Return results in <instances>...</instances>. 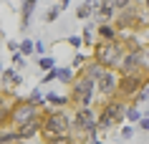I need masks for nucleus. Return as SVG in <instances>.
<instances>
[{"label":"nucleus","instance_id":"obj_1","mask_svg":"<svg viewBox=\"0 0 149 144\" xmlns=\"http://www.w3.org/2000/svg\"><path fill=\"white\" fill-rule=\"evenodd\" d=\"M126 109H129V101L126 99H109V101H101V106L96 109V127L99 131H111V129L121 127L126 121Z\"/></svg>","mask_w":149,"mask_h":144},{"label":"nucleus","instance_id":"obj_2","mask_svg":"<svg viewBox=\"0 0 149 144\" xmlns=\"http://www.w3.org/2000/svg\"><path fill=\"white\" fill-rule=\"evenodd\" d=\"M124 53H126V48H124V40L121 38H116V40H96V46L91 48V58H94L96 63H101L104 68H114V71H119Z\"/></svg>","mask_w":149,"mask_h":144},{"label":"nucleus","instance_id":"obj_3","mask_svg":"<svg viewBox=\"0 0 149 144\" xmlns=\"http://www.w3.org/2000/svg\"><path fill=\"white\" fill-rule=\"evenodd\" d=\"M71 134L79 144H86L94 134H99V127H96V109L94 106H84V109H73V116H71Z\"/></svg>","mask_w":149,"mask_h":144},{"label":"nucleus","instance_id":"obj_4","mask_svg":"<svg viewBox=\"0 0 149 144\" xmlns=\"http://www.w3.org/2000/svg\"><path fill=\"white\" fill-rule=\"evenodd\" d=\"M71 116L63 109H51L48 106L46 111H43V116H40V139H43V144L48 142V139H53V136L58 134H68L71 131Z\"/></svg>","mask_w":149,"mask_h":144},{"label":"nucleus","instance_id":"obj_5","mask_svg":"<svg viewBox=\"0 0 149 144\" xmlns=\"http://www.w3.org/2000/svg\"><path fill=\"white\" fill-rule=\"evenodd\" d=\"M68 96H71V106L73 109H84V106H94V96H96V81L76 73L73 83L68 86Z\"/></svg>","mask_w":149,"mask_h":144},{"label":"nucleus","instance_id":"obj_6","mask_svg":"<svg viewBox=\"0 0 149 144\" xmlns=\"http://www.w3.org/2000/svg\"><path fill=\"white\" fill-rule=\"evenodd\" d=\"M46 109H48L46 99H43V101H33L31 96H28V99H15V101H13V111H10V124H13V127H20L25 121L40 119Z\"/></svg>","mask_w":149,"mask_h":144},{"label":"nucleus","instance_id":"obj_7","mask_svg":"<svg viewBox=\"0 0 149 144\" xmlns=\"http://www.w3.org/2000/svg\"><path fill=\"white\" fill-rule=\"evenodd\" d=\"M144 86H149V71H141V73H119L116 96H119V99L132 101Z\"/></svg>","mask_w":149,"mask_h":144},{"label":"nucleus","instance_id":"obj_8","mask_svg":"<svg viewBox=\"0 0 149 144\" xmlns=\"http://www.w3.org/2000/svg\"><path fill=\"white\" fill-rule=\"evenodd\" d=\"M116 88H119V71L106 68L96 81V94L101 96V101H109V99L116 96Z\"/></svg>","mask_w":149,"mask_h":144},{"label":"nucleus","instance_id":"obj_9","mask_svg":"<svg viewBox=\"0 0 149 144\" xmlns=\"http://www.w3.org/2000/svg\"><path fill=\"white\" fill-rule=\"evenodd\" d=\"M147 71L144 68V58H141V53H136V51H126L124 58H121V66H119V73H141Z\"/></svg>","mask_w":149,"mask_h":144},{"label":"nucleus","instance_id":"obj_10","mask_svg":"<svg viewBox=\"0 0 149 144\" xmlns=\"http://www.w3.org/2000/svg\"><path fill=\"white\" fill-rule=\"evenodd\" d=\"M40 119H33V121H25V124H20V127H15L18 131V139L20 142H28V139H33L36 134H40Z\"/></svg>","mask_w":149,"mask_h":144},{"label":"nucleus","instance_id":"obj_11","mask_svg":"<svg viewBox=\"0 0 149 144\" xmlns=\"http://www.w3.org/2000/svg\"><path fill=\"white\" fill-rule=\"evenodd\" d=\"M0 83L5 86V91H15V88L23 83V76H20V71H15V66H13V68H5V71H3Z\"/></svg>","mask_w":149,"mask_h":144},{"label":"nucleus","instance_id":"obj_12","mask_svg":"<svg viewBox=\"0 0 149 144\" xmlns=\"http://www.w3.org/2000/svg\"><path fill=\"white\" fill-rule=\"evenodd\" d=\"M36 5H38V0H23V8H20V31H28Z\"/></svg>","mask_w":149,"mask_h":144},{"label":"nucleus","instance_id":"obj_13","mask_svg":"<svg viewBox=\"0 0 149 144\" xmlns=\"http://www.w3.org/2000/svg\"><path fill=\"white\" fill-rule=\"evenodd\" d=\"M96 38L99 40H116L119 31L114 28V23H99L96 25Z\"/></svg>","mask_w":149,"mask_h":144},{"label":"nucleus","instance_id":"obj_14","mask_svg":"<svg viewBox=\"0 0 149 144\" xmlns=\"http://www.w3.org/2000/svg\"><path fill=\"white\" fill-rule=\"evenodd\" d=\"M99 3L101 0H84V5H79V10H76V18L79 20H91L94 18V10L99 8Z\"/></svg>","mask_w":149,"mask_h":144},{"label":"nucleus","instance_id":"obj_15","mask_svg":"<svg viewBox=\"0 0 149 144\" xmlns=\"http://www.w3.org/2000/svg\"><path fill=\"white\" fill-rule=\"evenodd\" d=\"M46 104L51 109H63V106H71V96L68 94H46Z\"/></svg>","mask_w":149,"mask_h":144},{"label":"nucleus","instance_id":"obj_16","mask_svg":"<svg viewBox=\"0 0 149 144\" xmlns=\"http://www.w3.org/2000/svg\"><path fill=\"white\" fill-rule=\"evenodd\" d=\"M73 79H76V71H73V68H58V66H56V81H61V83H66V86H71Z\"/></svg>","mask_w":149,"mask_h":144},{"label":"nucleus","instance_id":"obj_17","mask_svg":"<svg viewBox=\"0 0 149 144\" xmlns=\"http://www.w3.org/2000/svg\"><path fill=\"white\" fill-rule=\"evenodd\" d=\"M15 142H20V139H18L15 127H5V129H0V144H15Z\"/></svg>","mask_w":149,"mask_h":144},{"label":"nucleus","instance_id":"obj_18","mask_svg":"<svg viewBox=\"0 0 149 144\" xmlns=\"http://www.w3.org/2000/svg\"><path fill=\"white\" fill-rule=\"evenodd\" d=\"M10 111H13V101H8V104L0 106V129L13 127V124H10Z\"/></svg>","mask_w":149,"mask_h":144},{"label":"nucleus","instance_id":"obj_19","mask_svg":"<svg viewBox=\"0 0 149 144\" xmlns=\"http://www.w3.org/2000/svg\"><path fill=\"white\" fill-rule=\"evenodd\" d=\"M141 116H144V114H141V109H139L136 104H132V101H129V109H126V121L136 127V121H139Z\"/></svg>","mask_w":149,"mask_h":144},{"label":"nucleus","instance_id":"obj_20","mask_svg":"<svg viewBox=\"0 0 149 144\" xmlns=\"http://www.w3.org/2000/svg\"><path fill=\"white\" fill-rule=\"evenodd\" d=\"M61 13H63V8L53 3V5H51V8L46 10V15H43V20H46V23H53V20H58V15H61Z\"/></svg>","mask_w":149,"mask_h":144},{"label":"nucleus","instance_id":"obj_21","mask_svg":"<svg viewBox=\"0 0 149 144\" xmlns=\"http://www.w3.org/2000/svg\"><path fill=\"white\" fill-rule=\"evenodd\" d=\"M36 63H38V68H40V71L46 73V71H53V68H56V58H51V56H40L38 61H36Z\"/></svg>","mask_w":149,"mask_h":144},{"label":"nucleus","instance_id":"obj_22","mask_svg":"<svg viewBox=\"0 0 149 144\" xmlns=\"http://www.w3.org/2000/svg\"><path fill=\"white\" fill-rule=\"evenodd\" d=\"M46 144H79L76 139H73V134H58V136H53V139H48Z\"/></svg>","mask_w":149,"mask_h":144},{"label":"nucleus","instance_id":"obj_23","mask_svg":"<svg viewBox=\"0 0 149 144\" xmlns=\"http://www.w3.org/2000/svg\"><path fill=\"white\" fill-rule=\"evenodd\" d=\"M86 61H88V56H86V53H81V51H76V56H73V61H71V68H73V71H81Z\"/></svg>","mask_w":149,"mask_h":144},{"label":"nucleus","instance_id":"obj_24","mask_svg":"<svg viewBox=\"0 0 149 144\" xmlns=\"http://www.w3.org/2000/svg\"><path fill=\"white\" fill-rule=\"evenodd\" d=\"M20 53H23L25 58H28V56H33V53H36V40H31V38L20 40Z\"/></svg>","mask_w":149,"mask_h":144},{"label":"nucleus","instance_id":"obj_25","mask_svg":"<svg viewBox=\"0 0 149 144\" xmlns=\"http://www.w3.org/2000/svg\"><path fill=\"white\" fill-rule=\"evenodd\" d=\"M134 131H136V127H134V124H126V127H121V129H119V136H121L124 142H129V139L134 136Z\"/></svg>","mask_w":149,"mask_h":144},{"label":"nucleus","instance_id":"obj_26","mask_svg":"<svg viewBox=\"0 0 149 144\" xmlns=\"http://www.w3.org/2000/svg\"><path fill=\"white\" fill-rule=\"evenodd\" d=\"M63 43H68L71 48L81 51V46H84V38H81V35H68V38H63Z\"/></svg>","mask_w":149,"mask_h":144},{"label":"nucleus","instance_id":"obj_27","mask_svg":"<svg viewBox=\"0 0 149 144\" xmlns=\"http://www.w3.org/2000/svg\"><path fill=\"white\" fill-rule=\"evenodd\" d=\"M147 99H149V86H144V88L139 91V94H136V96L132 99V104H136V106H139V104H144Z\"/></svg>","mask_w":149,"mask_h":144},{"label":"nucleus","instance_id":"obj_28","mask_svg":"<svg viewBox=\"0 0 149 144\" xmlns=\"http://www.w3.org/2000/svg\"><path fill=\"white\" fill-rule=\"evenodd\" d=\"M13 66H15V68H25V56L23 53H20V51H15V53H13Z\"/></svg>","mask_w":149,"mask_h":144},{"label":"nucleus","instance_id":"obj_29","mask_svg":"<svg viewBox=\"0 0 149 144\" xmlns=\"http://www.w3.org/2000/svg\"><path fill=\"white\" fill-rule=\"evenodd\" d=\"M136 0H111V5H114V10H124V8H129V5H134Z\"/></svg>","mask_w":149,"mask_h":144},{"label":"nucleus","instance_id":"obj_30","mask_svg":"<svg viewBox=\"0 0 149 144\" xmlns=\"http://www.w3.org/2000/svg\"><path fill=\"white\" fill-rule=\"evenodd\" d=\"M136 129H139V131H149V116H147V114L136 121Z\"/></svg>","mask_w":149,"mask_h":144},{"label":"nucleus","instance_id":"obj_31","mask_svg":"<svg viewBox=\"0 0 149 144\" xmlns=\"http://www.w3.org/2000/svg\"><path fill=\"white\" fill-rule=\"evenodd\" d=\"M51 81H56V68H53V71H46V73H43L40 83H51Z\"/></svg>","mask_w":149,"mask_h":144},{"label":"nucleus","instance_id":"obj_32","mask_svg":"<svg viewBox=\"0 0 149 144\" xmlns=\"http://www.w3.org/2000/svg\"><path fill=\"white\" fill-rule=\"evenodd\" d=\"M36 56H46V48H43V43H40V40H36Z\"/></svg>","mask_w":149,"mask_h":144},{"label":"nucleus","instance_id":"obj_33","mask_svg":"<svg viewBox=\"0 0 149 144\" xmlns=\"http://www.w3.org/2000/svg\"><path fill=\"white\" fill-rule=\"evenodd\" d=\"M141 58H144V68L149 71V43H147V48H144V53H141Z\"/></svg>","mask_w":149,"mask_h":144},{"label":"nucleus","instance_id":"obj_34","mask_svg":"<svg viewBox=\"0 0 149 144\" xmlns=\"http://www.w3.org/2000/svg\"><path fill=\"white\" fill-rule=\"evenodd\" d=\"M8 51H10V53L20 51V43H15V40H8Z\"/></svg>","mask_w":149,"mask_h":144},{"label":"nucleus","instance_id":"obj_35","mask_svg":"<svg viewBox=\"0 0 149 144\" xmlns=\"http://www.w3.org/2000/svg\"><path fill=\"white\" fill-rule=\"evenodd\" d=\"M86 144H101V139H99V136H96V134H94V136H91V139H88V142H86Z\"/></svg>","mask_w":149,"mask_h":144},{"label":"nucleus","instance_id":"obj_36","mask_svg":"<svg viewBox=\"0 0 149 144\" xmlns=\"http://www.w3.org/2000/svg\"><path fill=\"white\" fill-rule=\"evenodd\" d=\"M0 94H5V86H3V83H0Z\"/></svg>","mask_w":149,"mask_h":144},{"label":"nucleus","instance_id":"obj_37","mask_svg":"<svg viewBox=\"0 0 149 144\" xmlns=\"http://www.w3.org/2000/svg\"><path fill=\"white\" fill-rule=\"evenodd\" d=\"M144 8H147V10H149V0H144Z\"/></svg>","mask_w":149,"mask_h":144},{"label":"nucleus","instance_id":"obj_38","mask_svg":"<svg viewBox=\"0 0 149 144\" xmlns=\"http://www.w3.org/2000/svg\"><path fill=\"white\" fill-rule=\"evenodd\" d=\"M147 116H149V109H147Z\"/></svg>","mask_w":149,"mask_h":144}]
</instances>
